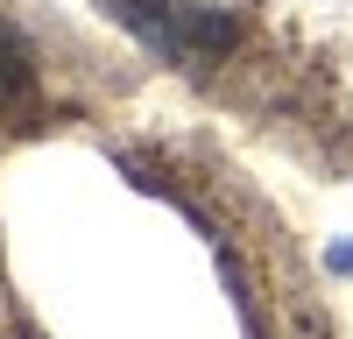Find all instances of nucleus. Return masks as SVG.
I'll list each match as a JSON object with an SVG mask.
<instances>
[{"instance_id": "nucleus-1", "label": "nucleus", "mask_w": 353, "mask_h": 339, "mask_svg": "<svg viewBox=\"0 0 353 339\" xmlns=\"http://www.w3.org/2000/svg\"><path fill=\"white\" fill-rule=\"evenodd\" d=\"M113 14L149 50H163L170 64H191V71L241 43V21L226 8H212V0H113Z\"/></svg>"}, {"instance_id": "nucleus-2", "label": "nucleus", "mask_w": 353, "mask_h": 339, "mask_svg": "<svg viewBox=\"0 0 353 339\" xmlns=\"http://www.w3.org/2000/svg\"><path fill=\"white\" fill-rule=\"evenodd\" d=\"M36 106V50L21 43V28L0 21V121Z\"/></svg>"}, {"instance_id": "nucleus-3", "label": "nucleus", "mask_w": 353, "mask_h": 339, "mask_svg": "<svg viewBox=\"0 0 353 339\" xmlns=\"http://www.w3.org/2000/svg\"><path fill=\"white\" fill-rule=\"evenodd\" d=\"M332 269H339V276H353V240H346V247H332Z\"/></svg>"}]
</instances>
